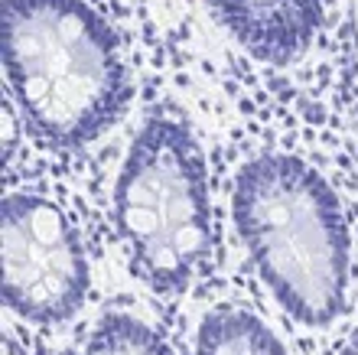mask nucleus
Masks as SVG:
<instances>
[{
    "mask_svg": "<svg viewBox=\"0 0 358 355\" xmlns=\"http://www.w3.org/2000/svg\"><path fill=\"white\" fill-rule=\"evenodd\" d=\"M231 218L283 313L316 329L345 313L349 228L320 169L290 153L248 160L231 186Z\"/></svg>",
    "mask_w": 358,
    "mask_h": 355,
    "instance_id": "1",
    "label": "nucleus"
},
{
    "mask_svg": "<svg viewBox=\"0 0 358 355\" xmlns=\"http://www.w3.org/2000/svg\"><path fill=\"white\" fill-rule=\"evenodd\" d=\"M3 69L23 121L43 144L88 147L127 102L121 49L82 0H3Z\"/></svg>",
    "mask_w": 358,
    "mask_h": 355,
    "instance_id": "2",
    "label": "nucleus"
},
{
    "mask_svg": "<svg viewBox=\"0 0 358 355\" xmlns=\"http://www.w3.org/2000/svg\"><path fill=\"white\" fill-rule=\"evenodd\" d=\"M114 225L131 271L163 297L186 293L212 258L206 160L179 121L150 118L137 131L114 183Z\"/></svg>",
    "mask_w": 358,
    "mask_h": 355,
    "instance_id": "3",
    "label": "nucleus"
},
{
    "mask_svg": "<svg viewBox=\"0 0 358 355\" xmlns=\"http://www.w3.org/2000/svg\"><path fill=\"white\" fill-rule=\"evenodd\" d=\"M3 303L36 326L66 323L85 307L88 261L69 215L39 193H10L0 206Z\"/></svg>",
    "mask_w": 358,
    "mask_h": 355,
    "instance_id": "4",
    "label": "nucleus"
},
{
    "mask_svg": "<svg viewBox=\"0 0 358 355\" xmlns=\"http://www.w3.org/2000/svg\"><path fill=\"white\" fill-rule=\"evenodd\" d=\"M228 33L255 59L293 62L320 27L322 0H208Z\"/></svg>",
    "mask_w": 358,
    "mask_h": 355,
    "instance_id": "5",
    "label": "nucleus"
},
{
    "mask_svg": "<svg viewBox=\"0 0 358 355\" xmlns=\"http://www.w3.org/2000/svg\"><path fill=\"white\" fill-rule=\"evenodd\" d=\"M196 355H287V349L257 313L215 307L199 323Z\"/></svg>",
    "mask_w": 358,
    "mask_h": 355,
    "instance_id": "6",
    "label": "nucleus"
},
{
    "mask_svg": "<svg viewBox=\"0 0 358 355\" xmlns=\"http://www.w3.org/2000/svg\"><path fill=\"white\" fill-rule=\"evenodd\" d=\"M85 355H176L170 342L131 313H104L85 342Z\"/></svg>",
    "mask_w": 358,
    "mask_h": 355,
    "instance_id": "7",
    "label": "nucleus"
},
{
    "mask_svg": "<svg viewBox=\"0 0 358 355\" xmlns=\"http://www.w3.org/2000/svg\"><path fill=\"white\" fill-rule=\"evenodd\" d=\"M342 355H358V329L352 333V339L345 342V349H342Z\"/></svg>",
    "mask_w": 358,
    "mask_h": 355,
    "instance_id": "8",
    "label": "nucleus"
},
{
    "mask_svg": "<svg viewBox=\"0 0 358 355\" xmlns=\"http://www.w3.org/2000/svg\"><path fill=\"white\" fill-rule=\"evenodd\" d=\"M59 355H78V352H72V349H66V352H59ZM82 355H85V352H82Z\"/></svg>",
    "mask_w": 358,
    "mask_h": 355,
    "instance_id": "9",
    "label": "nucleus"
}]
</instances>
